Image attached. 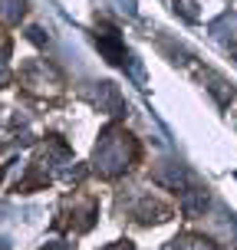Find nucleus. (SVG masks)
Here are the masks:
<instances>
[{
  "label": "nucleus",
  "mask_w": 237,
  "mask_h": 250,
  "mask_svg": "<svg viewBox=\"0 0 237 250\" xmlns=\"http://www.w3.org/2000/svg\"><path fill=\"white\" fill-rule=\"evenodd\" d=\"M96 46H99V53L112 66H122L125 62V43L119 40V33H102V37H96Z\"/></svg>",
  "instance_id": "1"
},
{
  "label": "nucleus",
  "mask_w": 237,
  "mask_h": 250,
  "mask_svg": "<svg viewBox=\"0 0 237 250\" xmlns=\"http://www.w3.org/2000/svg\"><path fill=\"white\" fill-rule=\"evenodd\" d=\"M204 208H208V198H204V191L185 201V211H188V214H198V211H204Z\"/></svg>",
  "instance_id": "2"
},
{
  "label": "nucleus",
  "mask_w": 237,
  "mask_h": 250,
  "mask_svg": "<svg viewBox=\"0 0 237 250\" xmlns=\"http://www.w3.org/2000/svg\"><path fill=\"white\" fill-rule=\"evenodd\" d=\"M175 10L181 13L185 20H191V23L198 20V10H194V3H191V0H181V3H175Z\"/></svg>",
  "instance_id": "3"
},
{
  "label": "nucleus",
  "mask_w": 237,
  "mask_h": 250,
  "mask_svg": "<svg viewBox=\"0 0 237 250\" xmlns=\"http://www.w3.org/2000/svg\"><path fill=\"white\" fill-rule=\"evenodd\" d=\"M26 40H30L33 46H46V33H43L40 26H30V30H26Z\"/></svg>",
  "instance_id": "4"
},
{
  "label": "nucleus",
  "mask_w": 237,
  "mask_h": 250,
  "mask_svg": "<svg viewBox=\"0 0 237 250\" xmlns=\"http://www.w3.org/2000/svg\"><path fill=\"white\" fill-rule=\"evenodd\" d=\"M3 175H7V165H0V181H3Z\"/></svg>",
  "instance_id": "5"
}]
</instances>
